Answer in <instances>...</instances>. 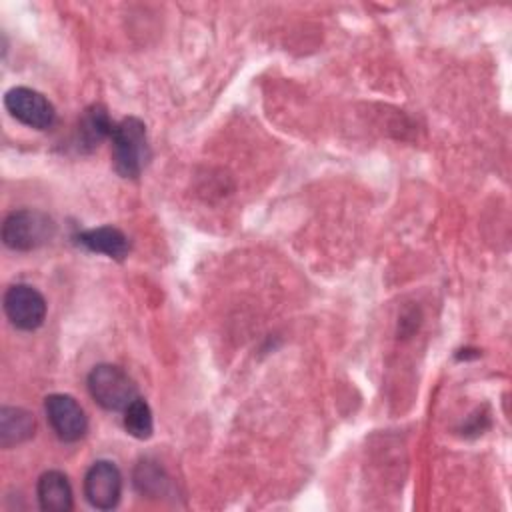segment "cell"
I'll return each instance as SVG.
<instances>
[{
	"label": "cell",
	"mask_w": 512,
	"mask_h": 512,
	"mask_svg": "<svg viewBox=\"0 0 512 512\" xmlns=\"http://www.w3.org/2000/svg\"><path fill=\"white\" fill-rule=\"evenodd\" d=\"M36 432L34 414L20 406L0 408V446L12 448L30 440Z\"/></svg>",
	"instance_id": "cell-10"
},
{
	"label": "cell",
	"mask_w": 512,
	"mask_h": 512,
	"mask_svg": "<svg viewBox=\"0 0 512 512\" xmlns=\"http://www.w3.org/2000/svg\"><path fill=\"white\" fill-rule=\"evenodd\" d=\"M134 482L146 494L158 492V490H162V484H166V480L162 476V470L158 466H154L152 462H142L136 468V480Z\"/></svg>",
	"instance_id": "cell-13"
},
{
	"label": "cell",
	"mask_w": 512,
	"mask_h": 512,
	"mask_svg": "<svg viewBox=\"0 0 512 512\" xmlns=\"http://www.w3.org/2000/svg\"><path fill=\"white\" fill-rule=\"evenodd\" d=\"M124 428L130 436L138 440H146L152 436V430H154L152 410L144 398L138 396L124 408Z\"/></svg>",
	"instance_id": "cell-12"
},
{
	"label": "cell",
	"mask_w": 512,
	"mask_h": 512,
	"mask_svg": "<svg viewBox=\"0 0 512 512\" xmlns=\"http://www.w3.org/2000/svg\"><path fill=\"white\" fill-rule=\"evenodd\" d=\"M46 418L54 434L64 442H76L86 434L88 420L82 406L68 394H50L44 400Z\"/></svg>",
	"instance_id": "cell-7"
},
{
	"label": "cell",
	"mask_w": 512,
	"mask_h": 512,
	"mask_svg": "<svg viewBox=\"0 0 512 512\" xmlns=\"http://www.w3.org/2000/svg\"><path fill=\"white\" fill-rule=\"evenodd\" d=\"M36 496L40 508L46 512H70L74 508L72 486L60 470H48L38 478Z\"/></svg>",
	"instance_id": "cell-8"
},
{
	"label": "cell",
	"mask_w": 512,
	"mask_h": 512,
	"mask_svg": "<svg viewBox=\"0 0 512 512\" xmlns=\"http://www.w3.org/2000/svg\"><path fill=\"white\" fill-rule=\"evenodd\" d=\"M114 124L110 122V116L102 104H92L84 110L80 122H78V146L92 150L98 146L104 138L112 136Z\"/></svg>",
	"instance_id": "cell-11"
},
{
	"label": "cell",
	"mask_w": 512,
	"mask_h": 512,
	"mask_svg": "<svg viewBox=\"0 0 512 512\" xmlns=\"http://www.w3.org/2000/svg\"><path fill=\"white\" fill-rule=\"evenodd\" d=\"M56 234L54 220L40 210H16L2 224V240L10 250L30 252L48 244Z\"/></svg>",
	"instance_id": "cell-2"
},
{
	"label": "cell",
	"mask_w": 512,
	"mask_h": 512,
	"mask_svg": "<svg viewBox=\"0 0 512 512\" xmlns=\"http://www.w3.org/2000/svg\"><path fill=\"white\" fill-rule=\"evenodd\" d=\"M6 110L22 124L46 130L56 120V110L52 102L38 90L28 86H14L4 94Z\"/></svg>",
	"instance_id": "cell-4"
},
{
	"label": "cell",
	"mask_w": 512,
	"mask_h": 512,
	"mask_svg": "<svg viewBox=\"0 0 512 512\" xmlns=\"http://www.w3.org/2000/svg\"><path fill=\"white\" fill-rule=\"evenodd\" d=\"M76 240L86 250H90L94 254H104L114 260L126 258V254L130 250V242H128L126 234L114 226H98V228L84 230L76 236Z\"/></svg>",
	"instance_id": "cell-9"
},
{
	"label": "cell",
	"mask_w": 512,
	"mask_h": 512,
	"mask_svg": "<svg viewBox=\"0 0 512 512\" xmlns=\"http://www.w3.org/2000/svg\"><path fill=\"white\" fill-rule=\"evenodd\" d=\"M84 496L96 510H112L122 496V474L110 460L94 462L84 476Z\"/></svg>",
	"instance_id": "cell-6"
},
{
	"label": "cell",
	"mask_w": 512,
	"mask_h": 512,
	"mask_svg": "<svg viewBox=\"0 0 512 512\" xmlns=\"http://www.w3.org/2000/svg\"><path fill=\"white\" fill-rule=\"evenodd\" d=\"M112 162L122 178H138L150 160V144L146 124L128 116L114 124L112 130Z\"/></svg>",
	"instance_id": "cell-1"
},
{
	"label": "cell",
	"mask_w": 512,
	"mask_h": 512,
	"mask_svg": "<svg viewBox=\"0 0 512 512\" xmlns=\"http://www.w3.org/2000/svg\"><path fill=\"white\" fill-rule=\"evenodd\" d=\"M86 386L92 400L110 412H124V408L138 398L134 380L114 364L94 366L86 378Z\"/></svg>",
	"instance_id": "cell-3"
},
{
	"label": "cell",
	"mask_w": 512,
	"mask_h": 512,
	"mask_svg": "<svg viewBox=\"0 0 512 512\" xmlns=\"http://www.w3.org/2000/svg\"><path fill=\"white\" fill-rule=\"evenodd\" d=\"M4 312L12 326L30 332L44 324L46 300L32 286L14 284L4 294Z\"/></svg>",
	"instance_id": "cell-5"
}]
</instances>
